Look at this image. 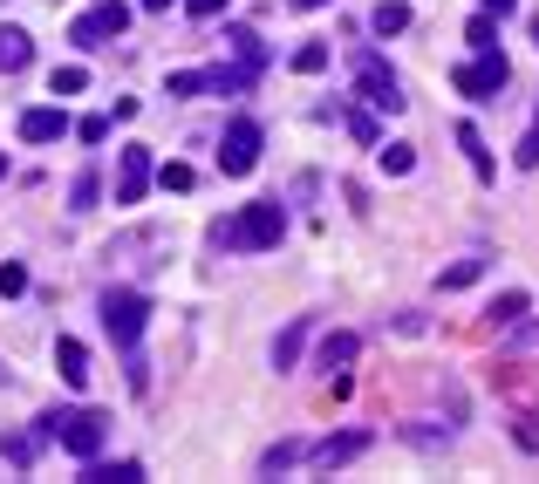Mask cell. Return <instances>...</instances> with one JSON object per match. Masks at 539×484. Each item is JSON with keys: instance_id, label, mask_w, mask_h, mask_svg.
<instances>
[{"instance_id": "obj_1", "label": "cell", "mask_w": 539, "mask_h": 484, "mask_svg": "<svg viewBox=\"0 0 539 484\" xmlns=\"http://www.w3.org/2000/svg\"><path fill=\"white\" fill-rule=\"evenodd\" d=\"M212 239L226 253H273L287 239V212H280V198H253V205H239V219L212 225Z\"/></svg>"}, {"instance_id": "obj_17", "label": "cell", "mask_w": 539, "mask_h": 484, "mask_svg": "<svg viewBox=\"0 0 539 484\" xmlns=\"http://www.w3.org/2000/svg\"><path fill=\"white\" fill-rule=\"evenodd\" d=\"M355 355H362V341H355V335H328V341H321V369H328V375H342Z\"/></svg>"}, {"instance_id": "obj_11", "label": "cell", "mask_w": 539, "mask_h": 484, "mask_svg": "<svg viewBox=\"0 0 539 484\" xmlns=\"http://www.w3.org/2000/svg\"><path fill=\"white\" fill-rule=\"evenodd\" d=\"M308 328H314L308 314H294V321H287V335L273 341V369H280V375H287L294 362H301V348H308Z\"/></svg>"}, {"instance_id": "obj_35", "label": "cell", "mask_w": 539, "mask_h": 484, "mask_svg": "<svg viewBox=\"0 0 539 484\" xmlns=\"http://www.w3.org/2000/svg\"><path fill=\"white\" fill-rule=\"evenodd\" d=\"M478 14H492V21H505V14H519V0H485Z\"/></svg>"}, {"instance_id": "obj_36", "label": "cell", "mask_w": 539, "mask_h": 484, "mask_svg": "<svg viewBox=\"0 0 539 484\" xmlns=\"http://www.w3.org/2000/svg\"><path fill=\"white\" fill-rule=\"evenodd\" d=\"M287 7H301V14H314V7H328V0H287Z\"/></svg>"}, {"instance_id": "obj_3", "label": "cell", "mask_w": 539, "mask_h": 484, "mask_svg": "<svg viewBox=\"0 0 539 484\" xmlns=\"http://www.w3.org/2000/svg\"><path fill=\"white\" fill-rule=\"evenodd\" d=\"M144 321H151V300L137 294V287H116V294H103V328H110L116 348H137V341H144Z\"/></svg>"}, {"instance_id": "obj_15", "label": "cell", "mask_w": 539, "mask_h": 484, "mask_svg": "<svg viewBox=\"0 0 539 484\" xmlns=\"http://www.w3.org/2000/svg\"><path fill=\"white\" fill-rule=\"evenodd\" d=\"M82 484H144V471L123 457V464H103V457H89L82 464Z\"/></svg>"}, {"instance_id": "obj_27", "label": "cell", "mask_w": 539, "mask_h": 484, "mask_svg": "<svg viewBox=\"0 0 539 484\" xmlns=\"http://www.w3.org/2000/svg\"><path fill=\"white\" fill-rule=\"evenodd\" d=\"M464 41H471V48H499V21H492V14H471Z\"/></svg>"}, {"instance_id": "obj_13", "label": "cell", "mask_w": 539, "mask_h": 484, "mask_svg": "<svg viewBox=\"0 0 539 484\" xmlns=\"http://www.w3.org/2000/svg\"><path fill=\"white\" fill-rule=\"evenodd\" d=\"M62 130H69V116L62 110H28L21 116V144H55Z\"/></svg>"}, {"instance_id": "obj_29", "label": "cell", "mask_w": 539, "mask_h": 484, "mask_svg": "<svg viewBox=\"0 0 539 484\" xmlns=\"http://www.w3.org/2000/svg\"><path fill=\"white\" fill-rule=\"evenodd\" d=\"M342 123H348V137H355V144H383V137H376V116H369V110H348Z\"/></svg>"}, {"instance_id": "obj_8", "label": "cell", "mask_w": 539, "mask_h": 484, "mask_svg": "<svg viewBox=\"0 0 539 484\" xmlns=\"http://www.w3.org/2000/svg\"><path fill=\"white\" fill-rule=\"evenodd\" d=\"M151 144H130L116 157V205H144V191H151Z\"/></svg>"}, {"instance_id": "obj_39", "label": "cell", "mask_w": 539, "mask_h": 484, "mask_svg": "<svg viewBox=\"0 0 539 484\" xmlns=\"http://www.w3.org/2000/svg\"><path fill=\"white\" fill-rule=\"evenodd\" d=\"M0 178H7V157H0Z\"/></svg>"}, {"instance_id": "obj_9", "label": "cell", "mask_w": 539, "mask_h": 484, "mask_svg": "<svg viewBox=\"0 0 539 484\" xmlns=\"http://www.w3.org/2000/svg\"><path fill=\"white\" fill-rule=\"evenodd\" d=\"M362 450H369V430H342V437L314 444V464H321V471H335V464H355Z\"/></svg>"}, {"instance_id": "obj_6", "label": "cell", "mask_w": 539, "mask_h": 484, "mask_svg": "<svg viewBox=\"0 0 539 484\" xmlns=\"http://www.w3.org/2000/svg\"><path fill=\"white\" fill-rule=\"evenodd\" d=\"M260 144H267V130H260L253 116H232L226 144H219V171H226V178H246V171L260 164Z\"/></svg>"}, {"instance_id": "obj_32", "label": "cell", "mask_w": 539, "mask_h": 484, "mask_svg": "<svg viewBox=\"0 0 539 484\" xmlns=\"http://www.w3.org/2000/svg\"><path fill=\"white\" fill-rule=\"evenodd\" d=\"M185 7H192V21H219L232 0H185Z\"/></svg>"}, {"instance_id": "obj_31", "label": "cell", "mask_w": 539, "mask_h": 484, "mask_svg": "<svg viewBox=\"0 0 539 484\" xmlns=\"http://www.w3.org/2000/svg\"><path fill=\"white\" fill-rule=\"evenodd\" d=\"M0 294H28V266H21V260L0 266Z\"/></svg>"}, {"instance_id": "obj_20", "label": "cell", "mask_w": 539, "mask_h": 484, "mask_svg": "<svg viewBox=\"0 0 539 484\" xmlns=\"http://www.w3.org/2000/svg\"><path fill=\"white\" fill-rule=\"evenodd\" d=\"M478 280H485V260H458V266H444V273H437V287H444V294H458V287H478Z\"/></svg>"}, {"instance_id": "obj_19", "label": "cell", "mask_w": 539, "mask_h": 484, "mask_svg": "<svg viewBox=\"0 0 539 484\" xmlns=\"http://www.w3.org/2000/svg\"><path fill=\"white\" fill-rule=\"evenodd\" d=\"M226 41L239 48V62H246V69H267V41L253 35V28H226Z\"/></svg>"}, {"instance_id": "obj_14", "label": "cell", "mask_w": 539, "mask_h": 484, "mask_svg": "<svg viewBox=\"0 0 539 484\" xmlns=\"http://www.w3.org/2000/svg\"><path fill=\"white\" fill-rule=\"evenodd\" d=\"M526 314H533V300L519 294V287H505V294L492 300V307H485V321H492V328H519Z\"/></svg>"}, {"instance_id": "obj_21", "label": "cell", "mask_w": 539, "mask_h": 484, "mask_svg": "<svg viewBox=\"0 0 539 484\" xmlns=\"http://www.w3.org/2000/svg\"><path fill=\"white\" fill-rule=\"evenodd\" d=\"M376 157H383L389 178H410L417 171V144H376Z\"/></svg>"}, {"instance_id": "obj_10", "label": "cell", "mask_w": 539, "mask_h": 484, "mask_svg": "<svg viewBox=\"0 0 539 484\" xmlns=\"http://www.w3.org/2000/svg\"><path fill=\"white\" fill-rule=\"evenodd\" d=\"M55 369H62L69 389H89V348H82L76 335H62V341H55Z\"/></svg>"}, {"instance_id": "obj_33", "label": "cell", "mask_w": 539, "mask_h": 484, "mask_svg": "<svg viewBox=\"0 0 539 484\" xmlns=\"http://www.w3.org/2000/svg\"><path fill=\"white\" fill-rule=\"evenodd\" d=\"M0 457H14V464H28V457H35V444H28V437H0Z\"/></svg>"}, {"instance_id": "obj_37", "label": "cell", "mask_w": 539, "mask_h": 484, "mask_svg": "<svg viewBox=\"0 0 539 484\" xmlns=\"http://www.w3.org/2000/svg\"><path fill=\"white\" fill-rule=\"evenodd\" d=\"M137 7H151V14H164V7H171V0H137Z\"/></svg>"}, {"instance_id": "obj_12", "label": "cell", "mask_w": 539, "mask_h": 484, "mask_svg": "<svg viewBox=\"0 0 539 484\" xmlns=\"http://www.w3.org/2000/svg\"><path fill=\"white\" fill-rule=\"evenodd\" d=\"M35 62V41H28V28H0V75H21Z\"/></svg>"}, {"instance_id": "obj_28", "label": "cell", "mask_w": 539, "mask_h": 484, "mask_svg": "<svg viewBox=\"0 0 539 484\" xmlns=\"http://www.w3.org/2000/svg\"><path fill=\"white\" fill-rule=\"evenodd\" d=\"M151 178H157L164 191H192V185H198V171H192V164H164V171H151Z\"/></svg>"}, {"instance_id": "obj_23", "label": "cell", "mask_w": 539, "mask_h": 484, "mask_svg": "<svg viewBox=\"0 0 539 484\" xmlns=\"http://www.w3.org/2000/svg\"><path fill=\"white\" fill-rule=\"evenodd\" d=\"M48 89H55V96H82V89H89V69H82V62H62V69L48 75Z\"/></svg>"}, {"instance_id": "obj_24", "label": "cell", "mask_w": 539, "mask_h": 484, "mask_svg": "<svg viewBox=\"0 0 539 484\" xmlns=\"http://www.w3.org/2000/svg\"><path fill=\"white\" fill-rule=\"evenodd\" d=\"M328 69V41H301L294 48V75H321Z\"/></svg>"}, {"instance_id": "obj_34", "label": "cell", "mask_w": 539, "mask_h": 484, "mask_svg": "<svg viewBox=\"0 0 539 484\" xmlns=\"http://www.w3.org/2000/svg\"><path fill=\"white\" fill-rule=\"evenodd\" d=\"M512 157H519V171H539V130H533L519 150H512Z\"/></svg>"}, {"instance_id": "obj_5", "label": "cell", "mask_w": 539, "mask_h": 484, "mask_svg": "<svg viewBox=\"0 0 539 484\" xmlns=\"http://www.w3.org/2000/svg\"><path fill=\"white\" fill-rule=\"evenodd\" d=\"M451 82H458V96H471V103H492L505 82H512V69H505V55H499V48H478V62L451 69Z\"/></svg>"}, {"instance_id": "obj_22", "label": "cell", "mask_w": 539, "mask_h": 484, "mask_svg": "<svg viewBox=\"0 0 539 484\" xmlns=\"http://www.w3.org/2000/svg\"><path fill=\"white\" fill-rule=\"evenodd\" d=\"M369 28H376V35H403V28H410V7H403V0H383V7L369 14Z\"/></svg>"}, {"instance_id": "obj_38", "label": "cell", "mask_w": 539, "mask_h": 484, "mask_svg": "<svg viewBox=\"0 0 539 484\" xmlns=\"http://www.w3.org/2000/svg\"><path fill=\"white\" fill-rule=\"evenodd\" d=\"M533 48H539V14H533Z\"/></svg>"}, {"instance_id": "obj_26", "label": "cell", "mask_w": 539, "mask_h": 484, "mask_svg": "<svg viewBox=\"0 0 539 484\" xmlns=\"http://www.w3.org/2000/svg\"><path fill=\"white\" fill-rule=\"evenodd\" d=\"M212 89V69H178L171 75V96H205Z\"/></svg>"}, {"instance_id": "obj_30", "label": "cell", "mask_w": 539, "mask_h": 484, "mask_svg": "<svg viewBox=\"0 0 539 484\" xmlns=\"http://www.w3.org/2000/svg\"><path fill=\"white\" fill-rule=\"evenodd\" d=\"M69 130H76L82 144H103V137H110V116H82V123H69Z\"/></svg>"}, {"instance_id": "obj_16", "label": "cell", "mask_w": 539, "mask_h": 484, "mask_svg": "<svg viewBox=\"0 0 539 484\" xmlns=\"http://www.w3.org/2000/svg\"><path fill=\"white\" fill-rule=\"evenodd\" d=\"M301 457H308V444H294V437H280V444H273L267 457H260V478H280V471H294Z\"/></svg>"}, {"instance_id": "obj_2", "label": "cell", "mask_w": 539, "mask_h": 484, "mask_svg": "<svg viewBox=\"0 0 539 484\" xmlns=\"http://www.w3.org/2000/svg\"><path fill=\"white\" fill-rule=\"evenodd\" d=\"M41 437H55V444L69 450V457H103V437H110V416L103 410H48L41 416Z\"/></svg>"}, {"instance_id": "obj_4", "label": "cell", "mask_w": 539, "mask_h": 484, "mask_svg": "<svg viewBox=\"0 0 539 484\" xmlns=\"http://www.w3.org/2000/svg\"><path fill=\"white\" fill-rule=\"evenodd\" d=\"M355 82H362V103H369V110H383V116H396L403 103H410V96H403V82H396V69H389L383 55H369V48L355 55Z\"/></svg>"}, {"instance_id": "obj_25", "label": "cell", "mask_w": 539, "mask_h": 484, "mask_svg": "<svg viewBox=\"0 0 539 484\" xmlns=\"http://www.w3.org/2000/svg\"><path fill=\"white\" fill-rule=\"evenodd\" d=\"M96 198H103V185H96V171H82L76 185H69V212H96Z\"/></svg>"}, {"instance_id": "obj_7", "label": "cell", "mask_w": 539, "mask_h": 484, "mask_svg": "<svg viewBox=\"0 0 539 484\" xmlns=\"http://www.w3.org/2000/svg\"><path fill=\"white\" fill-rule=\"evenodd\" d=\"M123 28H130V7H123V0H103V7H89L76 28H69V41H76V48H103V41H116Z\"/></svg>"}, {"instance_id": "obj_18", "label": "cell", "mask_w": 539, "mask_h": 484, "mask_svg": "<svg viewBox=\"0 0 539 484\" xmlns=\"http://www.w3.org/2000/svg\"><path fill=\"white\" fill-rule=\"evenodd\" d=\"M458 144H464V157H471V171H478V185H492V150H485V137H478L471 123H458Z\"/></svg>"}]
</instances>
